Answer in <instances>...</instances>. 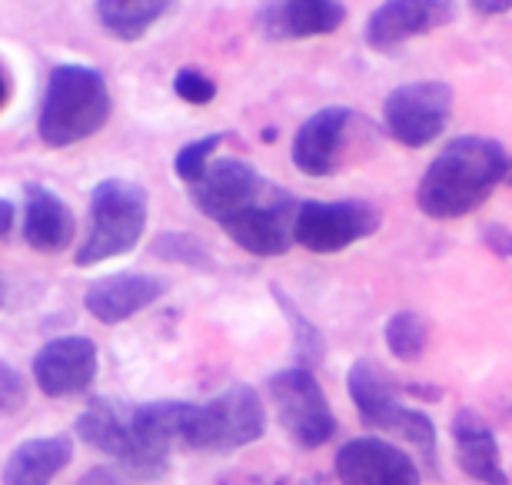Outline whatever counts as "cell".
Masks as SVG:
<instances>
[{
    "label": "cell",
    "mask_w": 512,
    "mask_h": 485,
    "mask_svg": "<svg viewBox=\"0 0 512 485\" xmlns=\"http://www.w3.org/2000/svg\"><path fill=\"white\" fill-rule=\"evenodd\" d=\"M383 226L380 206L366 200H303L296 213V243L330 256L356 246Z\"/></svg>",
    "instance_id": "7"
},
{
    "label": "cell",
    "mask_w": 512,
    "mask_h": 485,
    "mask_svg": "<svg viewBox=\"0 0 512 485\" xmlns=\"http://www.w3.org/2000/svg\"><path fill=\"white\" fill-rule=\"evenodd\" d=\"M509 187H512V177H509Z\"/></svg>",
    "instance_id": "32"
},
{
    "label": "cell",
    "mask_w": 512,
    "mask_h": 485,
    "mask_svg": "<svg viewBox=\"0 0 512 485\" xmlns=\"http://www.w3.org/2000/svg\"><path fill=\"white\" fill-rule=\"evenodd\" d=\"M150 216L147 190L133 180H100L90 193V226L80 240L77 266H97L137 250Z\"/></svg>",
    "instance_id": "4"
},
{
    "label": "cell",
    "mask_w": 512,
    "mask_h": 485,
    "mask_svg": "<svg viewBox=\"0 0 512 485\" xmlns=\"http://www.w3.org/2000/svg\"><path fill=\"white\" fill-rule=\"evenodd\" d=\"M353 123L356 113L350 107H323L316 110L313 117H306L300 123V130L293 133V167L310 180H323L333 177V173L343 170V150H350L353 140Z\"/></svg>",
    "instance_id": "10"
},
{
    "label": "cell",
    "mask_w": 512,
    "mask_h": 485,
    "mask_svg": "<svg viewBox=\"0 0 512 485\" xmlns=\"http://www.w3.org/2000/svg\"><path fill=\"white\" fill-rule=\"evenodd\" d=\"M273 296H276V303H280V309L286 313V319H290L293 346H296V359H300V366L313 369L316 363H323V333L300 313V306H296L293 299L280 290V286H273Z\"/></svg>",
    "instance_id": "24"
},
{
    "label": "cell",
    "mask_w": 512,
    "mask_h": 485,
    "mask_svg": "<svg viewBox=\"0 0 512 485\" xmlns=\"http://www.w3.org/2000/svg\"><path fill=\"white\" fill-rule=\"evenodd\" d=\"M276 485H286V482H276Z\"/></svg>",
    "instance_id": "33"
},
{
    "label": "cell",
    "mask_w": 512,
    "mask_h": 485,
    "mask_svg": "<svg viewBox=\"0 0 512 485\" xmlns=\"http://www.w3.org/2000/svg\"><path fill=\"white\" fill-rule=\"evenodd\" d=\"M270 187H273V180L260 177L247 160L220 157V160H213L207 177L190 190V196L207 220L223 226L237 213L247 210V206H253Z\"/></svg>",
    "instance_id": "12"
},
{
    "label": "cell",
    "mask_w": 512,
    "mask_h": 485,
    "mask_svg": "<svg viewBox=\"0 0 512 485\" xmlns=\"http://www.w3.org/2000/svg\"><path fill=\"white\" fill-rule=\"evenodd\" d=\"M27 402V383H24V376L17 373L14 366L7 363H0V409L7 412H17L20 406H24Z\"/></svg>",
    "instance_id": "27"
},
{
    "label": "cell",
    "mask_w": 512,
    "mask_h": 485,
    "mask_svg": "<svg viewBox=\"0 0 512 485\" xmlns=\"http://www.w3.org/2000/svg\"><path fill=\"white\" fill-rule=\"evenodd\" d=\"M266 432L263 399L250 383H233L207 402H180L177 446L193 452H237Z\"/></svg>",
    "instance_id": "3"
},
{
    "label": "cell",
    "mask_w": 512,
    "mask_h": 485,
    "mask_svg": "<svg viewBox=\"0 0 512 485\" xmlns=\"http://www.w3.org/2000/svg\"><path fill=\"white\" fill-rule=\"evenodd\" d=\"M449 117H453V87L443 80H413L396 87L383 103L386 133L406 150H423L439 140Z\"/></svg>",
    "instance_id": "8"
},
{
    "label": "cell",
    "mask_w": 512,
    "mask_h": 485,
    "mask_svg": "<svg viewBox=\"0 0 512 485\" xmlns=\"http://www.w3.org/2000/svg\"><path fill=\"white\" fill-rule=\"evenodd\" d=\"M74 459V442L67 436L27 439L10 452L0 472L4 485H50Z\"/></svg>",
    "instance_id": "19"
},
{
    "label": "cell",
    "mask_w": 512,
    "mask_h": 485,
    "mask_svg": "<svg viewBox=\"0 0 512 485\" xmlns=\"http://www.w3.org/2000/svg\"><path fill=\"white\" fill-rule=\"evenodd\" d=\"M453 446L456 462L469 479L479 485H509L503 459H499V442L489 422L473 409H459L453 416Z\"/></svg>",
    "instance_id": "18"
},
{
    "label": "cell",
    "mask_w": 512,
    "mask_h": 485,
    "mask_svg": "<svg viewBox=\"0 0 512 485\" xmlns=\"http://www.w3.org/2000/svg\"><path fill=\"white\" fill-rule=\"evenodd\" d=\"M406 392H413V396H429V402H436L443 392L433 389V386H406Z\"/></svg>",
    "instance_id": "31"
},
{
    "label": "cell",
    "mask_w": 512,
    "mask_h": 485,
    "mask_svg": "<svg viewBox=\"0 0 512 485\" xmlns=\"http://www.w3.org/2000/svg\"><path fill=\"white\" fill-rule=\"evenodd\" d=\"M469 10L479 17H499V14H509L512 10V0H499V4H489V0H473Z\"/></svg>",
    "instance_id": "29"
},
{
    "label": "cell",
    "mask_w": 512,
    "mask_h": 485,
    "mask_svg": "<svg viewBox=\"0 0 512 485\" xmlns=\"http://www.w3.org/2000/svg\"><path fill=\"white\" fill-rule=\"evenodd\" d=\"M97 369H100V356H97V343L90 336L47 339L37 349L34 363H30L34 383L47 399L84 396L94 386Z\"/></svg>",
    "instance_id": "11"
},
{
    "label": "cell",
    "mask_w": 512,
    "mask_h": 485,
    "mask_svg": "<svg viewBox=\"0 0 512 485\" xmlns=\"http://www.w3.org/2000/svg\"><path fill=\"white\" fill-rule=\"evenodd\" d=\"M296 213H300V203L273 183L260 200L233 216L230 223H223L220 230L240 250L260 256V260H270V256L290 253V246L296 243Z\"/></svg>",
    "instance_id": "9"
},
{
    "label": "cell",
    "mask_w": 512,
    "mask_h": 485,
    "mask_svg": "<svg viewBox=\"0 0 512 485\" xmlns=\"http://www.w3.org/2000/svg\"><path fill=\"white\" fill-rule=\"evenodd\" d=\"M14 220H17V206L14 200H0V223H4V240L14 233Z\"/></svg>",
    "instance_id": "30"
},
{
    "label": "cell",
    "mask_w": 512,
    "mask_h": 485,
    "mask_svg": "<svg viewBox=\"0 0 512 485\" xmlns=\"http://www.w3.org/2000/svg\"><path fill=\"white\" fill-rule=\"evenodd\" d=\"M512 157L503 143L466 133L446 143L419 177L416 206L429 220H463L479 210L499 183H509Z\"/></svg>",
    "instance_id": "1"
},
{
    "label": "cell",
    "mask_w": 512,
    "mask_h": 485,
    "mask_svg": "<svg viewBox=\"0 0 512 485\" xmlns=\"http://www.w3.org/2000/svg\"><path fill=\"white\" fill-rule=\"evenodd\" d=\"M456 17V7L446 0H386L366 17L363 40L380 54L409 44L413 37L433 34L436 27L449 24Z\"/></svg>",
    "instance_id": "14"
},
{
    "label": "cell",
    "mask_w": 512,
    "mask_h": 485,
    "mask_svg": "<svg viewBox=\"0 0 512 485\" xmlns=\"http://www.w3.org/2000/svg\"><path fill=\"white\" fill-rule=\"evenodd\" d=\"M266 392L273 399L283 432L300 449H320L336 436V416L330 402H326L320 379L313 376V369H280V373L270 376Z\"/></svg>",
    "instance_id": "6"
},
{
    "label": "cell",
    "mask_w": 512,
    "mask_h": 485,
    "mask_svg": "<svg viewBox=\"0 0 512 485\" xmlns=\"http://www.w3.org/2000/svg\"><path fill=\"white\" fill-rule=\"evenodd\" d=\"M313 485H316V482H313Z\"/></svg>",
    "instance_id": "34"
},
{
    "label": "cell",
    "mask_w": 512,
    "mask_h": 485,
    "mask_svg": "<svg viewBox=\"0 0 512 485\" xmlns=\"http://www.w3.org/2000/svg\"><path fill=\"white\" fill-rule=\"evenodd\" d=\"M173 94L183 103H193V107H207V103L217 100V84L197 67H183L173 74Z\"/></svg>",
    "instance_id": "26"
},
{
    "label": "cell",
    "mask_w": 512,
    "mask_h": 485,
    "mask_svg": "<svg viewBox=\"0 0 512 485\" xmlns=\"http://www.w3.org/2000/svg\"><path fill=\"white\" fill-rule=\"evenodd\" d=\"M483 243L499 256V260L512 263V230H509V226H503V223L483 226Z\"/></svg>",
    "instance_id": "28"
},
{
    "label": "cell",
    "mask_w": 512,
    "mask_h": 485,
    "mask_svg": "<svg viewBox=\"0 0 512 485\" xmlns=\"http://www.w3.org/2000/svg\"><path fill=\"white\" fill-rule=\"evenodd\" d=\"M114 113L107 77L87 64H60L50 70L37 113V133L47 147L64 150L90 140Z\"/></svg>",
    "instance_id": "2"
},
{
    "label": "cell",
    "mask_w": 512,
    "mask_h": 485,
    "mask_svg": "<svg viewBox=\"0 0 512 485\" xmlns=\"http://www.w3.org/2000/svg\"><path fill=\"white\" fill-rule=\"evenodd\" d=\"M346 389H350V399L356 412H360L363 426L370 429H383V432H396L406 442L423 452L429 459V466L436 469V426L426 412H419L406 402H399L393 383L386 379V373L370 359H360L353 363L350 376H346Z\"/></svg>",
    "instance_id": "5"
},
{
    "label": "cell",
    "mask_w": 512,
    "mask_h": 485,
    "mask_svg": "<svg viewBox=\"0 0 512 485\" xmlns=\"http://www.w3.org/2000/svg\"><path fill=\"white\" fill-rule=\"evenodd\" d=\"M340 485H419V466L403 449L380 436L350 439L336 452Z\"/></svg>",
    "instance_id": "13"
},
{
    "label": "cell",
    "mask_w": 512,
    "mask_h": 485,
    "mask_svg": "<svg viewBox=\"0 0 512 485\" xmlns=\"http://www.w3.org/2000/svg\"><path fill=\"white\" fill-rule=\"evenodd\" d=\"M386 346L399 363H416L423 359L426 353V343H429V326L426 319L413 313V309H403V313H393L386 319Z\"/></svg>",
    "instance_id": "23"
},
{
    "label": "cell",
    "mask_w": 512,
    "mask_h": 485,
    "mask_svg": "<svg viewBox=\"0 0 512 485\" xmlns=\"http://www.w3.org/2000/svg\"><path fill=\"white\" fill-rule=\"evenodd\" d=\"M150 253L157 256V260H163V263L190 266V270H200V273L217 270V260H213V253L207 250V243H203L200 236L183 233V230L160 233L157 240L150 243Z\"/></svg>",
    "instance_id": "22"
},
{
    "label": "cell",
    "mask_w": 512,
    "mask_h": 485,
    "mask_svg": "<svg viewBox=\"0 0 512 485\" xmlns=\"http://www.w3.org/2000/svg\"><path fill=\"white\" fill-rule=\"evenodd\" d=\"M346 7L336 0H280L256 10V27L266 40H310L336 34Z\"/></svg>",
    "instance_id": "16"
},
{
    "label": "cell",
    "mask_w": 512,
    "mask_h": 485,
    "mask_svg": "<svg viewBox=\"0 0 512 485\" xmlns=\"http://www.w3.org/2000/svg\"><path fill=\"white\" fill-rule=\"evenodd\" d=\"M163 293H167V283L153 273H110L87 286L84 306L100 323L117 326L160 303Z\"/></svg>",
    "instance_id": "15"
},
{
    "label": "cell",
    "mask_w": 512,
    "mask_h": 485,
    "mask_svg": "<svg viewBox=\"0 0 512 485\" xmlns=\"http://www.w3.org/2000/svg\"><path fill=\"white\" fill-rule=\"evenodd\" d=\"M223 140H227L223 133H210V137L190 140L187 147L177 150V157H173V173H177V180L183 187L193 190L203 177H207V170L213 167V157H217Z\"/></svg>",
    "instance_id": "25"
},
{
    "label": "cell",
    "mask_w": 512,
    "mask_h": 485,
    "mask_svg": "<svg viewBox=\"0 0 512 485\" xmlns=\"http://www.w3.org/2000/svg\"><path fill=\"white\" fill-rule=\"evenodd\" d=\"M170 10L173 4H167V0H100L94 14L110 37L133 44V40L147 37L150 27L167 17Z\"/></svg>",
    "instance_id": "21"
},
{
    "label": "cell",
    "mask_w": 512,
    "mask_h": 485,
    "mask_svg": "<svg viewBox=\"0 0 512 485\" xmlns=\"http://www.w3.org/2000/svg\"><path fill=\"white\" fill-rule=\"evenodd\" d=\"M130 412L133 406L120 399H107V396L90 399V406L74 422V432L90 449L104 452V456L117 459L124 466L130 452Z\"/></svg>",
    "instance_id": "20"
},
{
    "label": "cell",
    "mask_w": 512,
    "mask_h": 485,
    "mask_svg": "<svg viewBox=\"0 0 512 485\" xmlns=\"http://www.w3.org/2000/svg\"><path fill=\"white\" fill-rule=\"evenodd\" d=\"M20 233L30 250L37 253H64L77 240V220L74 210L60 200L44 183H27L24 187V220Z\"/></svg>",
    "instance_id": "17"
}]
</instances>
